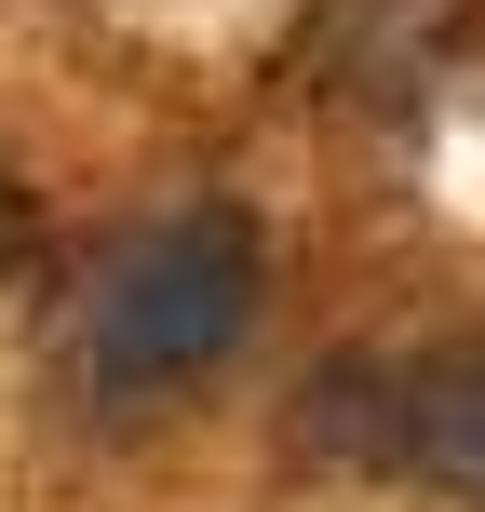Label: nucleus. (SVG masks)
Wrapping results in <instances>:
<instances>
[{
	"mask_svg": "<svg viewBox=\"0 0 485 512\" xmlns=\"http://www.w3.org/2000/svg\"><path fill=\"white\" fill-rule=\"evenodd\" d=\"M297 432L324 459L378 472L418 499H472L485 512V337H418V351H351L297 391Z\"/></svg>",
	"mask_w": 485,
	"mask_h": 512,
	"instance_id": "2",
	"label": "nucleus"
},
{
	"mask_svg": "<svg viewBox=\"0 0 485 512\" xmlns=\"http://www.w3.org/2000/svg\"><path fill=\"white\" fill-rule=\"evenodd\" d=\"M27 243H41V216H27V189H14V176H0V283H14V270H27Z\"/></svg>",
	"mask_w": 485,
	"mask_h": 512,
	"instance_id": "3",
	"label": "nucleus"
},
{
	"mask_svg": "<svg viewBox=\"0 0 485 512\" xmlns=\"http://www.w3.org/2000/svg\"><path fill=\"white\" fill-rule=\"evenodd\" d=\"M256 297H270V243H256L243 203H162L135 216L122 243L81 270V297L54 310L41 364H54V405L68 418H162L176 391H203L216 364L256 337Z\"/></svg>",
	"mask_w": 485,
	"mask_h": 512,
	"instance_id": "1",
	"label": "nucleus"
}]
</instances>
